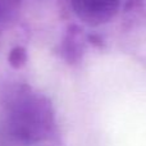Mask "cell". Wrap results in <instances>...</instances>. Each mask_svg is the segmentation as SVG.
Segmentation results:
<instances>
[{"instance_id":"obj_2","label":"cell","mask_w":146,"mask_h":146,"mask_svg":"<svg viewBox=\"0 0 146 146\" xmlns=\"http://www.w3.org/2000/svg\"><path fill=\"white\" fill-rule=\"evenodd\" d=\"M121 4L122 0H71L73 12L90 26L109 22L118 13Z\"/></svg>"},{"instance_id":"obj_1","label":"cell","mask_w":146,"mask_h":146,"mask_svg":"<svg viewBox=\"0 0 146 146\" xmlns=\"http://www.w3.org/2000/svg\"><path fill=\"white\" fill-rule=\"evenodd\" d=\"M7 126L18 141L33 144L54 135L55 119L48 98L27 86L15 88L7 103Z\"/></svg>"},{"instance_id":"obj_3","label":"cell","mask_w":146,"mask_h":146,"mask_svg":"<svg viewBox=\"0 0 146 146\" xmlns=\"http://www.w3.org/2000/svg\"><path fill=\"white\" fill-rule=\"evenodd\" d=\"M26 59H27V55H26V50L21 46H15L10 50L9 53V63L10 66H13L14 68H19L23 64L26 63Z\"/></svg>"}]
</instances>
